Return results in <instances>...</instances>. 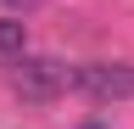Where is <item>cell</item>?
I'll list each match as a JSON object with an SVG mask.
<instances>
[{
  "label": "cell",
  "mask_w": 134,
  "mask_h": 129,
  "mask_svg": "<svg viewBox=\"0 0 134 129\" xmlns=\"http://www.w3.org/2000/svg\"><path fill=\"white\" fill-rule=\"evenodd\" d=\"M67 84H73V68L56 62V56H17V68H11V90L23 101H50Z\"/></svg>",
  "instance_id": "cell-1"
},
{
  "label": "cell",
  "mask_w": 134,
  "mask_h": 129,
  "mask_svg": "<svg viewBox=\"0 0 134 129\" xmlns=\"http://www.w3.org/2000/svg\"><path fill=\"white\" fill-rule=\"evenodd\" d=\"M73 84L95 101H129L134 95V68L129 62H84L73 68Z\"/></svg>",
  "instance_id": "cell-2"
},
{
  "label": "cell",
  "mask_w": 134,
  "mask_h": 129,
  "mask_svg": "<svg viewBox=\"0 0 134 129\" xmlns=\"http://www.w3.org/2000/svg\"><path fill=\"white\" fill-rule=\"evenodd\" d=\"M28 45V23L23 17H0V56H23Z\"/></svg>",
  "instance_id": "cell-3"
},
{
  "label": "cell",
  "mask_w": 134,
  "mask_h": 129,
  "mask_svg": "<svg viewBox=\"0 0 134 129\" xmlns=\"http://www.w3.org/2000/svg\"><path fill=\"white\" fill-rule=\"evenodd\" d=\"M84 129H106V123H84Z\"/></svg>",
  "instance_id": "cell-4"
},
{
  "label": "cell",
  "mask_w": 134,
  "mask_h": 129,
  "mask_svg": "<svg viewBox=\"0 0 134 129\" xmlns=\"http://www.w3.org/2000/svg\"><path fill=\"white\" fill-rule=\"evenodd\" d=\"M11 6H17V0H11ZM23 6H28V0H23Z\"/></svg>",
  "instance_id": "cell-5"
}]
</instances>
